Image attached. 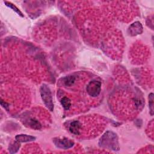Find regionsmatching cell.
Masks as SVG:
<instances>
[{
  "label": "cell",
  "instance_id": "6da1fadb",
  "mask_svg": "<svg viewBox=\"0 0 154 154\" xmlns=\"http://www.w3.org/2000/svg\"><path fill=\"white\" fill-rule=\"evenodd\" d=\"M99 145L100 147L112 150L117 151L120 149L118 137L114 132L108 131L99 139Z\"/></svg>",
  "mask_w": 154,
  "mask_h": 154
},
{
  "label": "cell",
  "instance_id": "7a4b0ae2",
  "mask_svg": "<svg viewBox=\"0 0 154 154\" xmlns=\"http://www.w3.org/2000/svg\"><path fill=\"white\" fill-rule=\"evenodd\" d=\"M40 93L45 105L49 111H52L54 109V103L51 91L49 87L46 84H43L40 87Z\"/></svg>",
  "mask_w": 154,
  "mask_h": 154
},
{
  "label": "cell",
  "instance_id": "3957f363",
  "mask_svg": "<svg viewBox=\"0 0 154 154\" xmlns=\"http://www.w3.org/2000/svg\"><path fill=\"white\" fill-rule=\"evenodd\" d=\"M101 90V82L99 81L93 80L90 81L86 87L87 93L91 97H97Z\"/></svg>",
  "mask_w": 154,
  "mask_h": 154
},
{
  "label": "cell",
  "instance_id": "277c9868",
  "mask_svg": "<svg viewBox=\"0 0 154 154\" xmlns=\"http://www.w3.org/2000/svg\"><path fill=\"white\" fill-rule=\"evenodd\" d=\"M53 143L57 147L62 149H70L74 145V142L67 138H54L53 139Z\"/></svg>",
  "mask_w": 154,
  "mask_h": 154
},
{
  "label": "cell",
  "instance_id": "5b68a950",
  "mask_svg": "<svg viewBox=\"0 0 154 154\" xmlns=\"http://www.w3.org/2000/svg\"><path fill=\"white\" fill-rule=\"evenodd\" d=\"M129 34L131 35H136L143 32V26L140 22H135L133 23L128 29Z\"/></svg>",
  "mask_w": 154,
  "mask_h": 154
},
{
  "label": "cell",
  "instance_id": "8992f818",
  "mask_svg": "<svg viewBox=\"0 0 154 154\" xmlns=\"http://www.w3.org/2000/svg\"><path fill=\"white\" fill-rule=\"evenodd\" d=\"M82 128V125L81 122L78 120H75L71 122L69 126L70 132L76 135L80 134V129Z\"/></svg>",
  "mask_w": 154,
  "mask_h": 154
},
{
  "label": "cell",
  "instance_id": "52a82bcc",
  "mask_svg": "<svg viewBox=\"0 0 154 154\" xmlns=\"http://www.w3.org/2000/svg\"><path fill=\"white\" fill-rule=\"evenodd\" d=\"M25 124L26 125H28L30 128L36 130L40 129L42 128V125L40 124V123L37 119L32 117H29V119L25 120Z\"/></svg>",
  "mask_w": 154,
  "mask_h": 154
},
{
  "label": "cell",
  "instance_id": "ba28073f",
  "mask_svg": "<svg viewBox=\"0 0 154 154\" xmlns=\"http://www.w3.org/2000/svg\"><path fill=\"white\" fill-rule=\"evenodd\" d=\"M15 139L19 143H25L34 141L35 140V137L26 134H19L15 137Z\"/></svg>",
  "mask_w": 154,
  "mask_h": 154
},
{
  "label": "cell",
  "instance_id": "9c48e42d",
  "mask_svg": "<svg viewBox=\"0 0 154 154\" xmlns=\"http://www.w3.org/2000/svg\"><path fill=\"white\" fill-rule=\"evenodd\" d=\"M60 102H61V104L63 106V107L66 110L69 109V108H70L71 105H72L70 99L69 97H66V96H64V97H62L61 99Z\"/></svg>",
  "mask_w": 154,
  "mask_h": 154
},
{
  "label": "cell",
  "instance_id": "30bf717a",
  "mask_svg": "<svg viewBox=\"0 0 154 154\" xmlns=\"http://www.w3.org/2000/svg\"><path fill=\"white\" fill-rule=\"evenodd\" d=\"M20 146V145L19 142L16 141L14 142L13 143L10 144V146L8 147V150H9L10 153H16L18 151Z\"/></svg>",
  "mask_w": 154,
  "mask_h": 154
},
{
  "label": "cell",
  "instance_id": "8fae6325",
  "mask_svg": "<svg viewBox=\"0 0 154 154\" xmlns=\"http://www.w3.org/2000/svg\"><path fill=\"white\" fill-rule=\"evenodd\" d=\"M63 82L66 86H71L75 81V77L73 75L66 76L63 79Z\"/></svg>",
  "mask_w": 154,
  "mask_h": 154
},
{
  "label": "cell",
  "instance_id": "7c38bea8",
  "mask_svg": "<svg viewBox=\"0 0 154 154\" xmlns=\"http://www.w3.org/2000/svg\"><path fill=\"white\" fill-rule=\"evenodd\" d=\"M4 3L5 4L6 6H7V7H8L9 8H11L13 11H14L16 13H17L19 16H20L21 17H23V14L22 13V12H21L14 4H13L11 3V2H7V1H4Z\"/></svg>",
  "mask_w": 154,
  "mask_h": 154
},
{
  "label": "cell",
  "instance_id": "4fadbf2b",
  "mask_svg": "<svg viewBox=\"0 0 154 154\" xmlns=\"http://www.w3.org/2000/svg\"><path fill=\"white\" fill-rule=\"evenodd\" d=\"M149 105L150 109V114L151 116L153 115V94L150 93L149 95Z\"/></svg>",
  "mask_w": 154,
  "mask_h": 154
}]
</instances>
